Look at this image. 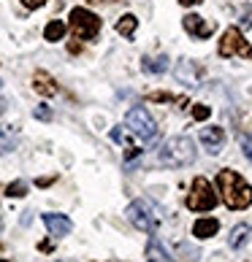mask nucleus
<instances>
[{"mask_svg":"<svg viewBox=\"0 0 252 262\" xmlns=\"http://www.w3.org/2000/svg\"><path fill=\"white\" fill-rule=\"evenodd\" d=\"M125 213H128L130 225L139 227V230H144V232H152V235H154V232H158V227H160L158 213H154V208L149 206L147 200H133Z\"/></svg>","mask_w":252,"mask_h":262,"instance_id":"obj_3","label":"nucleus"},{"mask_svg":"<svg viewBox=\"0 0 252 262\" xmlns=\"http://www.w3.org/2000/svg\"><path fill=\"white\" fill-rule=\"evenodd\" d=\"M3 192L8 198H22V195H27V181H14V184H8Z\"/></svg>","mask_w":252,"mask_h":262,"instance_id":"obj_19","label":"nucleus"},{"mask_svg":"<svg viewBox=\"0 0 252 262\" xmlns=\"http://www.w3.org/2000/svg\"><path fill=\"white\" fill-rule=\"evenodd\" d=\"M241 149H244V157L252 162V133H244V135H241Z\"/></svg>","mask_w":252,"mask_h":262,"instance_id":"obj_21","label":"nucleus"},{"mask_svg":"<svg viewBox=\"0 0 252 262\" xmlns=\"http://www.w3.org/2000/svg\"><path fill=\"white\" fill-rule=\"evenodd\" d=\"M135 27H139V19H135L133 14H125V16L120 19V22H117V33H120V35H125V38H133Z\"/></svg>","mask_w":252,"mask_h":262,"instance_id":"obj_16","label":"nucleus"},{"mask_svg":"<svg viewBox=\"0 0 252 262\" xmlns=\"http://www.w3.org/2000/svg\"><path fill=\"white\" fill-rule=\"evenodd\" d=\"M196 160V143H192L187 135H177L163 143L160 149V162L168 165V168H182V165H190Z\"/></svg>","mask_w":252,"mask_h":262,"instance_id":"obj_2","label":"nucleus"},{"mask_svg":"<svg viewBox=\"0 0 252 262\" xmlns=\"http://www.w3.org/2000/svg\"><path fill=\"white\" fill-rule=\"evenodd\" d=\"M0 225H3V219H0Z\"/></svg>","mask_w":252,"mask_h":262,"instance_id":"obj_34","label":"nucleus"},{"mask_svg":"<svg viewBox=\"0 0 252 262\" xmlns=\"http://www.w3.org/2000/svg\"><path fill=\"white\" fill-rule=\"evenodd\" d=\"M0 86H3V81H0Z\"/></svg>","mask_w":252,"mask_h":262,"instance_id":"obj_35","label":"nucleus"},{"mask_svg":"<svg viewBox=\"0 0 252 262\" xmlns=\"http://www.w3.org/2000/svg\"><path fill=\"white\" fill-rule=\"evenodd\" d=\"M147 259H149V262H173V257L168 254L166 249H163V244H160L158 238L149 241V246H147Z\"/></svg>","mask_w":252,"mask_h":262,"instance_id":"obj_13","label":"nucleus"},{"mask_svg":"<svg viewBox=\"0 0 252 262\" xmlns=\"http://www.w3.org/2000/svg\"><path fill=\"white\" fill-rule=\"evenodd\" d=\"M249 238H252V230L247 225H236L230 230V249H241Z\"/></svg>","mask_w":252,"mask_h":262,"instance_id":"obj_14","label":"nucleus"},{"mask_svg":"<svg viewBox=\"0 0 252 262\" xmlns=\"http://www.w3.org/2000/svg\"><path fill=\"white\" fill-rule=\"evenodd\" d=\"M111 141H117V143H122V141H125V133H122L120 127H114V130H111Z\"/></svg>","mask_w":252,"mask_h":262,"instance_id":"obj_27","label":"nucleus"},{"mask_svg":"<svg viewBox=\"0 0 252 262\" xmlns=\"http://www.w3.org/2000/svg\"><path fill=\"white\" fill-rule=\"evenodd\" d=\"M244 25L252 27V11H244Z\"/></svg>","mask_w":252,"mask_h":262,"instance_id":"obj_29","label":"nucleus"},{"mask_svg":"<svg viewBox=\"0 0 252 262\" xmlns=\"http://www.w3.org/2000/svg\"><path fill=\"white\" fill-rule=\"evenodd\" d=\"M185 30H187L190 35H196V38H209L211 33H215V25L206 22V19L198 16V14H190V16L185 19Z\"/></svg>","mask_w":252,"mask_h":262,"instance_id":"obj_8","label":"nucleus"},{"mask_svg":"<svg viewBox=\"0 0 252 262\" xmlns=\"http://www.w3.org/2000/svg\"><path fill=\"white\" fill-rule=\"evenodd\" d=\"M33 86H35V92L38 95H57V84H54V79L49 73H44V71H35V76H33Z\"/></svg>","mask_w":252,"mask_h":262,"instance_id":"obj_11","label":"nucleus"},{"mask_svg":"<svg viewBox=\"0 0 252 262\" xmlns=\"http://www.w3.org/2000/svg\"><path fill=\"white\" fill-rule=\"evenodd\" d=\"M141 154H144V149H135V146H133V149L128 151V168H133V162H135V160H139V157H141Z\"/></svg>","mask_w":252,"mask_h":262,"instance_id":"obj_25","label":"nucleus"},{"mask_svg":"<svg viewBox=\"0 0 252 262\" xmlns=\"http://www.w3.org/2000/svg\"><path fill=\"white\" fill-rule=\"evenodd\" d=\"M125 122H128V127L139 135V138H144V141H154V135H158V124H154V119L149 116V111L141 108V105L130 108Z\"/></svg>","mask_w":252,"mask_h":262,"instance_id":"obj_6","label":"nucleus"},{"mask_svg":"<svg viewBox=\"0 0 252 262\" xmlns=\"http://www.w3.org/2000/svg\"><path fill=\"white\" fill-rule=\"evenodd\" d=\"M201 143L211 154H217L222 149V143H225V133H222V127H203L201 130Z\"/></svg>","mask_w":252,"mask_h":262,"instance_id":"obj_9","label":"nucleus"},{"mask_svg":"<svg viewBox=\"0 0 252 262\" xmlns=\"http://www.w3.org/2000/svg\"><path fill=\"white\" fill-rule=\"evenodd\" d=\"M46 3V0H22V6H27V8H41Z\"/></svg>","mask_w":252,"mask_h":262,"instance_id":"obj_26","label":"nucleus"},{"mask_svg":"<svg viewBox=\"0 0 252 262\" xmlns=\"http://www.w3.org/2000/svg\"><path fill=\"white\" fill-rule=\"evenodd\" d=\"M60 262H71V259H60Z\"/></svg>","mask_w":252,"mask_h":262,"instance_id":"obj_32","label":"nucleus"},{"mask_svg":"<svg viewBox=\"0 0 252 262\" xmlns=\"http://www.w3.org/2000/svg\"><path fill=\"white\" fill-rule=\"evenodd\" d=\"M179 3H182V6H198L201 0H179Z\"/></svg>","mask_w":252,"mask_h":262,"instance_id":"obj_30","label":"nucleus"},{"mask_svg":"<svg viewBox=\"0 0 252 262\" xmlns=\"http://www.w3.org/2000/svg\"><path fill=\"white\" fill-rule=\"evenodd\" d=\"M192 116H196L198 122L209 119V105H192Z\"/></svg>","mask_w":252,"mask_h":262,"instance_id":"obj_23","label":"nucleus"},{"mask_svg":"<svg viewBox=\"0 0 252 262\" xmlns=\"http://www.w3.org/2000/svg\"><path fill=\"white\" fill-rule=\"evenodd\" d=\"M149 100L152 103H168V100H173V95H168V92H152Z\"/></svg>","mask_w":252,"mask_h":262,"instance_id":"obj_24","label":"nucleus"},{"mask_svg":"<svg viewBox=\"0 0 252 262\" xmlns=\"http://www.w3.org/2000/svg\"><path fill=\"white\" fill-rule=\"evenodd\" d=\"M35 119L49 122L52 119V108H49V105H38V108H35Z\"/></svg>","mask_w":252,"mask_h":262,"instance_id":"obj_22","label":"nucleus"},{"mask_svg":"<svg viewBox=\"0 0 252 262\" xmlns=\"http://www.w3.org/2000/svg\"><path fill=\"white\" fill-rule=\"evenodd\" d=\"M217 187H220L222 203H225L228 208L244 211V208L252 206V187L236 170H220L217 173Z\"/></svg>","mask_w":252,"mask_h":262,"instance_id":"obj_1","label":"nucleus"},{"mask_svg":"<svg viewBox=\"0 0 252 262\" xmlns=\"http://www.w3.org/2000/svg\"><path fill=\"white\" fill-rule=\"evenodd\" d=\"M244 57V60H252V46L244 41V35L241 30L236 27H228L225 33H222V41H220V57Z\"/></svg>","mask_w":252,"mask_h":262,"instance_id":"obj_7","label":"nucleus"},{"mask_svg":"<svg viewBox=\"0 0 252 262\" xmlns=\"http://www.w3.org/2000/svg\"><path fill=\"white\" fill-rule=\"evenodd\" d=\"M179 254L185 262H196L198 259V249L196 246H190V244H179Z\"/></svg>","mask_w":252,"mask_h":262,"instance_id":"obj_20","label":"nucleus"},{"mask_svg":"<svg viewBox=\"0 0 252 262\" xmlns=\"http://www.w3.org/2000/svg\"><path fill=\"white\" fill-rule=\"evenodd\" d=\"M217 230H220V222H217V219H198L196 227H192V235L203 241V238L217 235Z\"/></svg>","mask_w":252,"mask_h":262,"instance_id":"obj_12","label":"nucleus"},{"mask_svg":"<svg viewBox=\"0 0 252 262\" xmlns=\"http://www.w3.org/2000/svg\"><path fill=\"white\" fill-rule=\"evenodd\" d=\"M65 22H60V19H54V22H49L46 25V30H44V38L46 41H60V38L65 35Z\"/></svg>","mask_w":252,"mask_h":262,"instance_id":"obj_17","label":"nucleus"},{"mask_svg":"<svg viewBox=\"0 0 252 262\" xmlns=\"http://www.w3.org/2000/svg\"><path fill=\"white\" fill-rule=\"evenodd\" d=\"M6 151H11V141H3V143H0V154H6Z\"/></svg>","mask_w":252,"mask_h":262,"instance_id":"obj_28","label":"nucleus"},{"mask_svg":"<svg viewBox=\"0 0 252 262\" xmlns=\"http://www.w3.org/2000/svg\"><path fill=\"white\" fill-rule=\"evenodd\" d=\"M144 68H147L149 73H166L168 60L166 57H144Z\"/></svg>","mask_w":252,"mask_h":262,"instance_id":"obj_18","label":"nucleus"},{"mask_svg":"<svg viewBox=\"0 0 252 262\" xmlns=\"http://www.w3.org/2000/svg\"><path fill=\"white\" fill-rule=\"evenodd\" d=\"M177 79H179V81H187L190 86H196V84H198V79H196V68H192V62H187V60H182V62H179V68H177Z\"/></svg>","mask_w":252,"mask_h":262,"instance_id":"obj_15","label":"nucleus"},{"mask_svg":"<svg viewBox=\"0 0 252 262\" xmlns=\"http://www.w3.org/2000/svg\"><path fill=\"white\" fill-rule=\"evenodd\" d=\"M0 262H8V259H0Z\"/></svg>","mask_w":252,"mask_h":262,"instance_id":"obj_33","label":"nucleus"},{"mask_svg":"<svg viewBox=\"0 0 252 262\" xmlns=\"http://www.w3.org/2000/svg\"><path fill=\"white\" fill-rule=\"evenodd\" d=\"M217 206V192H215V187L203 179V176H198L196 181H192V189H190V195H187V208L190 211H211Z\"/></svg>","mask_w":252,"mask_h":262,"instance_id":"obj_4","label":"nucleus"},{"mask_svg":"<svg viewBox=\"0 0 252 262\" xmlns=\"http://www.w3.org/2000/svg\"><path fill=\"white\" fill-rule=\"evenodd\" d=\"M44 225L49 227L52 235H68L71 232V219L63 216V213H44Z\"/></svg>","mask_w":252,"mask_h":262,"instance_id":"obj_10","label":"nucleus"},{"mask_svg":"<svg viewBox=\"0 0 252 262\" xmlns=\"http://www.w3.org/2000/svg\"><path fill=\"white\" fill-rule=\"evenodd\" d=\"M92 3H103V0H92Z\"/></svg>","mask_w":252,"mask_h":262,"instance_id":"obj_31","label":"nucleus"},{"mask_svg":"<svg viewBox=\"0 0 252 262\" xmlns=\"http://www.w3.org/2000/svg\"><path fill=\"white\" fill-rule=\"evenodd\" d=\"M71 30H73L76 38H82V41H92V38L101 33V19L92 11H87V8L79 6L71 11Z\"/></svg>","mask_w":252,"mask_h":262,"instance_id":"obj_5","label":"nucleus"}]
</instances>
